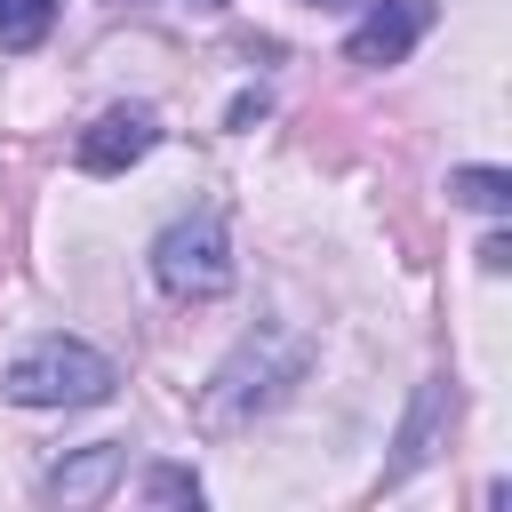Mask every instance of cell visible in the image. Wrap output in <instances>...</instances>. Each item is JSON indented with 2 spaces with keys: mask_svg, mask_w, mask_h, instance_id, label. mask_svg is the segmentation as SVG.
<instances>
[{
  "mask_svg": "<svg viewBox=\"0 0 512 512\" xmlns=\"http://www.w3.org/2000/svg\"><path fill=\"white\" fill-rule=\"evenodd\" d=\"M480 264H488V272H504V264H512V240H504V232H488V248H480Z\"/></svg>",
  "mask_w": 512,
  "mask_h": 512,
  "instance_id": "9",
  "label": "cell"
},
{
  "mask_svg": "<svg viewBox=\"0 0 512 512\" xmlns=\"http://www.w3.org/2000/svg\"><path fill=\"white\" fill-rule=\"evenodd\" d=\"M432 24H440V8H432V0H376V8L352 24L344 64H400V56H408Z\"/></svg>",
  "mask_w": 512,
  "mask_h": 512,
  "instance_id": "3",
  "label": "cell"
},
{
  "mask_svg": "<svg viewBox=\"0 0 512 512\" xmlns=\"http://www.w3.org/2000/svg\"><path fill=\"white\" fill-rule=\"evenodd\" d=\"M192 8H224V0H192Z\"/></svg>",
  "mask_w": 512,
  "mask_h": 512,
  "instance_id": "10",
  "label": "cell"
},
{
  "mask_svg": "<svg viewBox=\"0 0 512 512\" xmlns=\"http://www.w3.org/2000/svg\"><path fill=\"white\" fill-rule=\"evenodd\" d=\"M152 144H160L152 112H144V104H112V112H96V120L80 128V168H88V176H120V168L144 160Z\"/></svg>",
  "mask_w": 512,
  "mask_h": 512,
  "instance_id": "4",
  "label": "cell"
},
{
  "mask_svg": "<svg viewBox=\"0 0 512 512\" xmlns=\"http://www.w3.org/2000/svg\"><path fill=\"white\" fill-rule=\"evenodd\" d=\"M56 24V0H0V48H40Z\"/></svg>",
  "mask_w": 512,
  "mask_h": 512,
  "instance_id": "7",
  "label": "cell"
},
{
  "mask_svg": "<svg viewBox=\"0 0 512 512\" xmlns=\"http://www.w3.org/2000/svg\"><path fill=\"white\" fill-rule=\"evenodd\" d=\"M448 200H464V208H480V216H504V208H512V176H504V168H456V176H448Z\"/></svg>",
  "mask_w": 512,
  "mask_h": 512,
  "instance_id": "6",
  "label": "cell"
},
{
  "mask_svg": "<svg viewBox=\"0 0 512 512\" xmlns=\"http://www.w3.org/2000/svg\"><path fill=\"white\" fill-rule=\"evenodd\" d=\"M112 384H120V368L80 336H40L32 352H16L0 368V392L16 408H96V400H112Z\"/></svg>",
  "mask_w": 512,
  "mask_h": 512,
  "instance_id": "1",
  "label": "cell"
},
{
  "mask_svg": "<svg viewBox=\"0 0 512 512\" xmlns=\"http://www.w3.org/2000/svg\"><path fill=\"white\" fill-rule=\"evenodd\" d=\"M152 280L168 296H224L232 288V240L224 216H184L152 240Z\"/></svg>",
  "mask_w": 512,
  "mask_h": 512,
  "instance_id": "2",
  "label": "cell"
},
{
  "mask_svg": "<svg viewBox=\"0 0 512 512\" xmlns=\"http://www.w3.org/2000/svg\"><path fill=\"white\" fill-rule=\"evenodd\" d=\"M112 480H120V440H96V448H80L72 464L48 472V496H56V504H96Z\"/></svg>",
  "mask_w": 512,
  "mask_h": 512,
  "instance_id": "5",
  "label": "cell"
},
{
  "mask_svg": "<svg viewBox=\"0 0 512 512\" xmlns=\"http://www.w3.org/2000/svg\"><path fill=\"white\" fill-rule=\"evenodd\" d=\"M144 496H152V504H200V480L176 472V464H152V472H144Z\"/></svg>",
  "mask_w": 512,
  "mask_h": 512,
  "instance_id": "8",
  "label": "cell"
}]
</instances>
